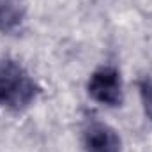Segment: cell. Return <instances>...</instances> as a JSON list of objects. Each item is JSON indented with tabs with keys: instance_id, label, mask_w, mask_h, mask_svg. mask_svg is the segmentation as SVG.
<instances>
[{
	"instance_id": "cell-1",
	"label": "cell",
	"mask_w": 152,
	"mask_h": 152,
	"mask_svg": "<svg viewBox=\"0 0 152 152\" xmlns=\"http://www.w3.org/2000/svg\"><path fill=\"white\" fill-rule=\"evenodd\" d=\"M41 94V87L20 62L0 58V108L21 112Z\"/></svg>"
},
{
	"instance_id": "cell-2",
	"label": "cell",
	"mask_w": 152,
	"mask_h": 152,
	"mask_svg": "<svg viewBox=\"0 0 152 152\" xmlns=\"http://www.w3.org/2000/svg\"><path fill=\"white\" fill-rule=\"evenodd\" d=\"M87 94L92 101L104 106H120L124 101V87L118 69L113 66H103L96 69L87 81Z\"/></svg>"
},
{
	"instance_id": "cell-3",
	"label": "cell",
	"mask_w": 152,
	"mask_h": 152,
	"mask_svg": "<svg viewBox=\"0 0 152 152\" xmlns=\"http://www.w3.org/2000/svg\"><path fill=\"white\" fill-rule=\"evenodd\" d=\"M85 152H122V140L112 126L92 120L83 129Z\"/></svg>"
},
{
	"instance_id": "cell-4",
	"label": "cell",
	"mask_w": 152,
	"mask_h": 152,
	"mask_svg": "<svg viewBox=\"0 0 152 152\" xmlns=\"http://www.w3.org/2000/svg\"><path fill=\"white\" fill-rule=\"evenodd\" d=\"M27 0H0V32L9 34L20 28L27 18Z\"/></svg>"
},
{
	"instance_id": "cell-5",
	"label": "cell",
	"mask_w": 152,
	"mask_h": 152,
	"mask_svg": "<svg viewBox=\"0 0 152 152\" xmlns=\"http://www.w3.org/2000/svg\"><path fill=\"white\" fill-rule=\"evenodd\" d=\"M138 92H140L143 112L147 115V118L152 120V78L145 76L138 81Z\"/></svg>"
}]
</instances>
